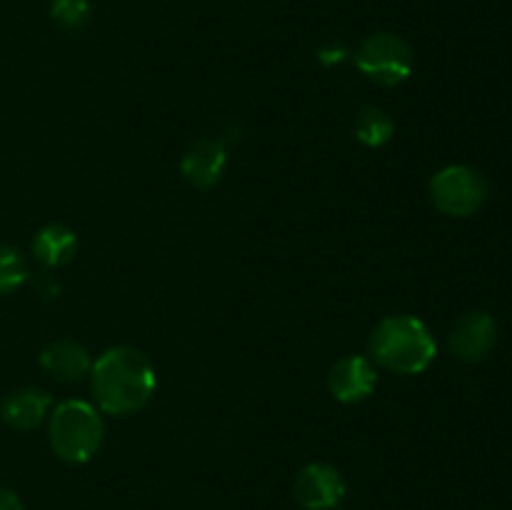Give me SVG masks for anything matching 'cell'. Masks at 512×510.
Here are the masks:
<instances>
[{
	"instance_id": "obj_7",
	"label": "cell",
	"mask_w": 512,
	"mask_h": 510,
	"mask_svg": "<svg viewBox=\"0 0 512 510\" xmlns=\"http://www.w3.org/2000/svg\"><path fill=\"white\" fill-rule=\"evenodd\" d=\"M498 343V323L490 313L473 310L455 320L453 330L448 335L450 353L465 363H478L490 355V350Z\"/></svg>"
},
{
	"instance_id": "obj_14",
	"label": "cell",
	"mask_w": 512,
	"mask_h": 510,
	"mask_svg": "<svg viewBox=\"0 0 512 510\" xmlns=\"http://www.w3.org/2000/svg\"><path fill=\"white\" fill-rule=\"evenodd\" d=\"M28 280V263L13 245L0 243V295L13 293Z\"/></svg>"
},
{
	"instance_id": "obj_15",
	"label": "cell",
	"mask_w": 512,
	"mask_h": 510,
	"mask_svg": "<svg viewBox=\"0 0 512 510\" xmlns=\"http://www.w3.org/2000/svg\"><path fill=\"white\" fill-rule=\"evenodd\" d=\"M50 18L65 30H80L90 18V0H53Z\"/></svg>"
},
{
	"instance_id": "obj_5",
	"label": "cell",
	"mask_w": 512,
	"mask_h": 510,
	"mask_svg": "<svg viewBox=\"0 0 512 510\" xmlns=\"http://www.w3.org/2000/svg\"><path fill=\"white\" fill-rule=\"evenodd\" d=\"M430 198L440 213L468 218L488 200V183L470 165H448L430 180Z\"/></svg>"
},
{
	"instance_id": "obj_17",
	"label": "cell",
	"mask_w": 512,
	"mask_h": 510,
	"mask_svg": "<svg viewBox=\"0 0 512 510\" xmlns=\"http://www.w3.org/2000/svg\"><path fill=\"white\" fill-rule=\"evenodd\" d=\"M320 58H323L325 63H333V60L338 63V60L345 58V50L338 45V48H333V50H323V53H320Z\"/></svg>"
},
{
	"instance_id": "obj_12",
	"label": "cell",
	"mask_w": 512,
	"mask_h": 510,
	"mask_svg": "<svg viewBox=\"0 0 512 510\" xmlns=\"http://www.w3.org/2000/svg\"><path fill=\"white\" fill-rule=\"evenodd\" d=\"M75 250H78V238H75L73 230L68 225H45L43 230H38L33 240V253L48 268H60V265H68L73 260Z\"/></svg>"
},
{
	"instance_id": "obj_2",
	"label": "cell",
	"mask_w": 512,
	"mask_h": 510,
	"mask_svg": "<svg viewBox=\"0 0 512 510\" xmlns=\"http://www.w3.org/2000/svg\"><path fill=\"white\" fill-rule=\"evenodd\" d=\"M438 345L428 325L415 315H390L370 335V355L383 368L403 375H418L430 368Z\"/></svg>"
},
{
	"instance_id": "obj_3",
	"label": "cell",
	"mask_w": 512,
	"mask_h": 510,
	"mask_svg": "<svg viewBox=\"0 0 512 510\" xmlns=\"http://www.w3.org/2000/svg\"><path fill=\"white\" fill-rule=\"evenodd\" d=\"M105 440V423L85 400H65L50 415V445L65 463H88Z\"/></svg>"
},
{
	"instance_id": "obj_11",
	"label": "cell",
	"mask_w": 512,
	"mask_h": 510,
	"mask_svg": "<svg viewBox=\"0 0 512 510\" xmlns=\"http://www.w3.org/2000/svg\"><path fill=\"white\" fill-rule=\"evenodd\" d=\"M40 365L48 375H53L60 383H73L80 380L85 373H90V353L75 340H55L45 345L40 353Z\"/></svg>"
},
{
	"instance_id": "obj_4",
	"label": "cell",
	"mask_w": 512,
	"mask_h": 510,
	"mask_svg": "<svg viewBox=\"0 0 512 510\" xmlns=\"http://www.w3.org/2000/svg\"><path fill=\"white\" fill-rule=\"evenodd\" d=\"M360 73L378 85H400L410 78L415 65L413 48L395 33H373L360 43L355 53Z\"/></svg>"
},
{
	"instance_id": "obj_16",
	"label": "cell",
	"mask_w": 512,
	"mask_h": 510,
	"mask_svg": "<svg viewBox=\"0 0 512 510\" xmlns=\"http://www.w3.org/2000/svg\"><path fill=\"white\" fill-rule=\"evenodd\" d=\"M0 510H23L18 493L10 488H0Z\"/></svg>"
},
{
	"instance_id": "obj_1",
	"label": "cell",
	"mask_w": 512,
	"mask_h": 510,
	"mask_svg": "<svg viewBox=\"0 0 512 510\" xmlns=\"http://www.w3.org/2000/svg\"><path fill=\"white\" fill-rule=\"evenodd\" d=\"M93 393L110 415H128L148 405L155 393V368L148 355L130 345L108 348L90 368Z\"/></svg>"
},
{
	"instance_id": "obj_10",
	"label": "cell",
	"mask_w": 512,
	"mask_h": 510,
	"mask_svg": "<svg viewBox=\"0 0 512 510\" xmlns=\"http://www.w3.org/2000/svg\"><path fill=\"white\" fill-rule=\"evenodd\" d=\"M50 405H53V398H50L48 390L28 385V388H18L5 395L3 405H0V415H3L10 428L33 430L43 423Z\"/></svg>"
},
{
	"instance_id": "obj_9",
	"label": "cell",
	"mask_w": 512,
	"mask_h": 510,
	"mask_svg": "<svg viewBox=\"0 0 512 510\" xmlns=\"http://www.w3.org/2000/svg\"><path fill=\"white\" fill-rule=\"evenodd\" d=\"M378 385V373L373 363L363 355H348L338 360L328 375V388L340 403H360Z\"/></svg>"
},
{
	"instance_id": "obj_6",
	"label": "cell",
	"mask_w": 512,
	"mask_h": 510,
	"mask_svg": "<svg viewBox=\"0 0 512 510\" xmlns=\"http://www.w3.org/2000/svg\"><path fill=\"white\" fill-rule=\"evenodd\" d=\"M293 493L305 510H335L343 503L348 488L335 465L310 463L295 475Z\"/></svg>"
},
{
	"instance_id": "obj_8",
	"label": "cell",
	"mask_w": 512,
	"mask_h": 510,
	"mask_svg": "<svg viewBox=\"0 0 512 510\" xmlns=\"http://www.w3.org/2000/svg\"><path fill=\"white\" fill-rule=\"evenodd\" d=\"M225 168H228V150L220 138H205L190 145L188 153L183 155V163H180L183 178L198 190L213 188L223 178Z\"/></svg>"
},
{
	"instance_id": "obj_13",
	"label": "cell",
	"mask_w": 512,
	"mask_h": 510,
	"mask_svg": "<svg viewBox=\"0 0 512 510\" xmlns=\"http://www.w3.org/2000/svg\"><path fill=\"white\" fill-rule=\"evenodd\" d=\"M395 133V123L390 120V115L383 108H363L355 115V138L360 140L368 148H380V145L388 143Z\"/></svg>"
}]
</instances>
